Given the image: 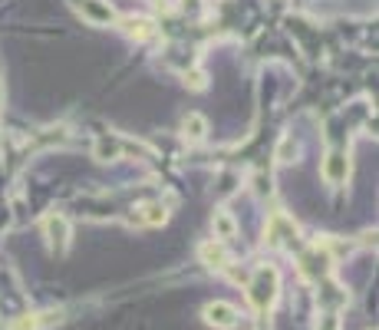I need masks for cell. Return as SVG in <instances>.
Listing matches in <instances>:
<instances>
[{
	"label": "cell",
	"mask_w": 379,
	"mask_h": 330,
	"mask_svg": "<svg viewBox=\"0 0 379 330\" xmlns=\"http://www.w3.org/2000/svg\"><path fill=\"white\" fill-rule=\"evenodd\" d=\"M277 284H280V278H277V271L274 268H258L254 271V278L247 281V298L251 304L258 307V311H267L274 300H277Z\"/></svg>",
	"instance_id": "obj_1"
},
{
	"label": "cell",
	"mask_w": 379,
	"mask_h": 330,
	"mask_svg": "<svg viewBox=\"0 0 379 330\" xmlns=\"http://www.w3.org/2000/svg\"><path fill=\"white\" fill-rule=\"evenodd\" d=\"M205 324L208 327H218V330H231V327H238V307L234 304H227V300H212L205 311Z\"/></svg>",
	"instance_id": "obj_2"
},
{
	"label": "cell",
	"mask_w": 379,
	"mask_h": 330,
	"mask_svg": "<svg viewBox=\"0 0 379 330\" xmlns=\"http://www.w3.org/2000/svg\"><path fill=\"white\" fill-rule=\"evenodd\" d=\"M79 14L92 20V23H112L116 20V10L103 3V0H79Z\"/></svg>",
	"instance_id": "obj_3"
},
{
	"label": "cell",
	"mask_w": 379,
	"mask_h": 330,
	"mask_svg": "<svg viewBox=\"0 0 379 330\" xmlns=\"http://www.w3.org/2000/svg\"><path fill=\"white\" fill-rule=\"evenodd\" d=\"M201 258H205V264H208V268H214V271H225L227 261H231L221 241H208V244L201 248Z\"/></svg>",
	"instance_id": "obj_4"
},
{
	"label": "cell",
	"mask_w": 379,
	"mask_h": 330,
	"mask_svg": "<svg viewBox=\"0 0 379 330\" xmlns=\"http://www.w3.org/2000/svg\"><path fill=\"white\" fill-rule=\"evenodd\" d=\"M46 231H50V241H53V248H57V244H66V235H70V228H66V218H63V215H50V218H46Z\"/></svg>",
	"instance_id": "obj_5"
},
{
	"label": "cell",
	"mask_w": 379,
	"mask_h": 330,
	"mask_svg": "<svg viewBox=\"0 0 379 330\" xmlns=\"http://www.w3.org/2000/svg\"><path fill=\"white\" fill-rule=\"evenodd\" d=\"M152 27H155V23H152L149 17H129V20H125V33H129V37H136V40H145V37H152Z\"/></svg>",
	"instance_id": "obj_6"
},
{
	"label": "cell",
	"mask_w": 379,
	"mask_h": 330,
	"mask_svg": "<svg viewBox=\"0 0 379 330\" xmlns=\"http://www.w3.org/2000/svg\"><path fill=\"white\" fill-rule=\"evenodd\" d=\"M234 231H238V225H234V218H231L227 211H218V215H214V238H218V241L234 238Z\"/></svg>",
	"instance_id": "obj_7"
},
{
	"label": "cell",
	"mask_w": 379,
	"mask_h": 330,
	"mask_svg": "<svg viewBox=\"0 0 379 330\" xmlns=\"http://www.w3.org/2000/svg\"><path fill=\"white\" fill-rule=\"evenodd\" d=\"M182 129H185V135H188V139H205V133H208V122H205V116H198V113H192V116H188V119L182 122Z\"/></svg>",
	"instance_id": "obj_8"
},
{
	"label": "cell",
	"mask_w": 379,
	"mask_h": 330,
	"mask_svg": "<svg viewBox=\"0 0 379 330\" xmlns=\"http://www.w3.org/2000/svg\"><path fill=\"white\" fill-rule=\"evenodd\" d=\"M317 330H340V317H336V314H323V317H320V324H317Z\"/></svg>",
	"instance_id": "obj_9"
},
{
	"label": "cell",
	"mask_w": 379,
	"mask_h": 330,
	"mask_svg": "<svg viewBox=\"0 0 379 330\" xmlns=\"http://www.w3.org/2000/svg\"><path fill=\"white\" fill-rule=\"evenodd\" d=\"M340 172H343V162H340V155H334V162H330V175L340 179Z\"/></svg>",
	"instance_id": "obj_10"
}]
</instances>
